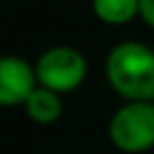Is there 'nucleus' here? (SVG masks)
I'll return each mask as SVG.
<instances>
[{
  "label": "nucleus",
  "instance_id": "nucleus-5",
  "mask_svg": "<svg viewBox=\"0 0 154 154\" xmlns=\"http://www.w3.org/2000/svg\"><path fill=\"white\" fill-rule=\"evenodd\" d=\"M25 111L34 122L48 125V122H54L61 116V100L54 91H50L45 86L34 88L32 95L25 100Z\"/></svg>",
  "mask_w": 154,
  "mask_h": 154
},
{
  "label": "nucleus",
  "instance_id": "nucleus-7",
  "mask_svg": "<svg viewBox=\"0 0 154 154\" xmlns=\"http://www.w3.org/2000/svg\"><path fill=\"white\" fill-rule=\"evenodd\" d=\"M140 16L149 27H154V0H140Z\"/></svg>",
  "mask_w": 154,
  "mask_h": 154
},
{
  "label": "nucleus",
  "instance_id": "nucleus-6",
  "mask_svg": "<svg viewBox=\"0 0 154 154\" xmlns=\"http://www.w3.org/2000/svg\"><path fill=\"white\" fill-rule=\"evenodd\" d=\"M93 11L109 25H122L140 14V0H93Z\"/></svg>",
  "mask_w": 154,
  "mask_h": 154
},
{
  "label": "nucleus",
  "instance_id": "nucleus-3",
  "mask_svg": "<svg viewBox=\"0 0 154 154\" xmlns=\"http://www.w3.org/2000/svg\"><path fill=\"white\" fill-rule=\"evenodd\" d=\"M86 61L72 48H50L36 61V79L54 93L72 91L84 82Z\"/></svg>",
  "mask_w": 154,
  "mask_h": 154
},
{
  "label": "nucleus",
  "instance_id": "nucleus-2",
  "mask_svg": "<svg viewBox=\"0 0 154 154\" xmlns=\"http://www.w3.org/2000/svg\"><path fill=\"white\" fill-rule=\"evenodd\" d=\"M109 136L116 147L127 154L154 147V104L136 100L120 106L109 122Z\"/></svg>",
  "mask_w": 154,
  "mask_h": 154
},
{
  "label": "nucleus",
  "instance_id": "nucleus-4",
  "mask_svg": "<svg viewBox=\"0 0 154 154\" xmlns=\"http://www.w3.org/2000/svg\"><path fill=\"white\" fill-rule=\"evenodd\" d=\"M36 82V70H32L25 59L20 57H2L0 61V104L14 106L32 95Z\"/></svg>",
  "mask_w": 154,
  "mask_h": 154
},
{
  "label": "nucleus",
  "instance_id": "nucleus-1",
  "mask_svg": "<svg viewBox=\"0 0 154 154\" xmlns=\"http://www.w3.org/2000/svg\"><path fill=\"white\" fill-rule=\"evenodd\" d=\"M106 79L129 102L154 100V52L136 41L116 45L106 57Z\"/></svg>",
  "mask_w": 154,
  "mask_h": 154
}]
</instances>
